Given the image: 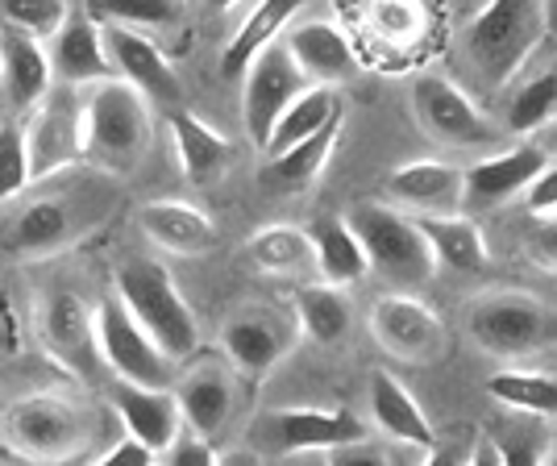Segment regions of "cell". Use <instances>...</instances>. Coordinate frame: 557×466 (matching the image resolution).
I'll use <instances>...</instances> for the list:
<instances>
[{"mask_svg":"<svg viewBox=\"0 0 557 466\" xmlns=\"http://www.w3.org/2000/svg\"><path fill=\"white\" fill-rule=\"evenodd\" d=\"M38 192L25 187L22 205L0 221V250L13 258H50L92 237L116 209H121V184L109 167L75 163L38 180Z\"/></svg>","mask_w":557,"mask_h":466,"instance_id":"6da1fadb","label":"cell"},{"mask_svg":"<svg viewBox=\"0 0 557 466\" xmlns=\"http://www.w3.org/2000/svg\"><path fill=\"white\" fill-rule=\"evenodd\" d=\"M154 116L150 100L129 79H100L84 96V142H88V163L125 171L150 150Z\"/></svg>","mask_w":557,"mask_h":466,"instance_id":"7a4b0ae2","label":"cell"},{"mask_svg":"<svg viewBox=\"0 0 557 466\" xmlns=\"http://www.w3.org/2000/svg\"><path fill=\"white\" fill-rule=\"evenodd\" d=\"M113 292L125 301V308L138 317V326L171 354V358H191L200 350V321L175 287L171 271L154 258H129L113 280Z\"/></svg>","mask_w":557,"mask_h":466,"instance_id":"3957f363","label":"cell"},{"mask_svg":"<svg viewBox=\"0 0 557 466\" xmlns=\"http://www.w3.org/2000/svg\"><path fill=\"white\" fill-rule=\"evenodd\" d=\"M545 34L541 0H487V9L466 29V54L491 88H504L533 59Z\"/></svg>","mask_w":557,"mask_h":466,"instance_id":"277c9868","label":"cell"},{"mask_svg":"<svg viewBox=\"0 0 557 466\" xmlns=\"http://www.w3.org/2000/svg\"><path fill=\"white\" fill-rule=\"evenodd\" d=\"M92 425L79 404L54 392L13 400L0 413V442L29 463H67L88 450Z\"/></svg>","mask_w":557,"mask_h":466,"instance_id":"5b68a950","label":"cell"},{"mask_svg":"<svg viewBox=\"0 0 557 466\" xmlns=\"http://www.w3.org/2000/svg\"><path fill=\"white\" fill-rule=\"evenodd\" d=\"M349 225L362 237L371 271H379L383 280L399 283V287H420L433 280L437 258L433 246L420 230V221L412 212H404L399 205H383V200H367L349 212Z\"/></svg>","mask_w":557,"mask_h":466,"instance_id":"8992f818","label":"cell"},{"mask_svg":"<svg viewBox=\"0 0 557 466\" xmlns=\"http://www.w3.org/2000/svg\"><path fill=\"white\" fill-rule=\"evenodd\" d=\"M466 329L491 358H533L557 346V312L529 292H491L470 308Z\"/></svg>","mask_w":557,"mask_h":466,"instance_id":"52a82bcc","label":"cell"},{"mask_svg":"<svg viewBox=\"0 0 557 466\" xmlns=\"http://www.w3.org/2000/svg\"><path fill=\"white\" fill-rule=\"evenodd\" d=\"M96 342H100V358L116 379H134L146 388H175L180 383V358H171L146 329L138 317L125 308L121 296L96 308Z\"/></svg>","mask_w":557,"mask_h":466,"instance_id":"ba28073f","label":"cell"},{"mask_svg":"<svg viewBox=\"0 0 557 466\" xmlns=\"http://www.w3.org/2000/svg\"><path fill=\"white\" fill-rule=\"evenodd\" d=\"M25 142H29V175H34V184L88 159L84 100L75 96L71 84H54L29 109V116H25Z\"/></svg>","mask_w":557,"mask_h":466,"instance_id":"9c48e42d","label":"cell"},{"mask_svg":"<svg viewBox=\"0 0 557 466\" xmlns=\"http://www.w3.org/2000/svg\"><path fill=\"white\" fill-rule=\"evenodd\" d=\"M242 79H246V88H242V121H246V134H250V142H255L258 150H267L278 116L287 113V105H292L304 88H312V79L296 68V59L287 54L283 42L262 50Z\"/></svg>","mask_w":557,"mask_h":466,"instance_id":"30bf717a","label":"cell"},{"mask_svg":"<svg viewBox=\"0 0 557 466\" xmlns=\"http://www.w3.org/2000/svg\"><path fill=\"white\" fill-rule=\"evenodd\" d=\"M412 105H417L420 125L429 130V138L442 146H458V150H479L499 138L495 125L470 105V96L445 79V75H417L412 84Z\"/></svg>","mask_w":557,"mask_h":466,"instance_id":"8fae6325","label":"cell"},{"mask_svg":"<svg viewBox=\"0 0 557 466\" xmlns=\"http://www.w3.org/2000/svg\"><path fill=\"white\" fill-rule=\"evenodd\" d=\"M104 47L113 54L116 75L129 79L150 105H159V109H180L184 105V84H180L175 68L166 63V54L150 34L129 29V25H104Z\"/></svg>","mask_w":557,"mask_h":466,"instance_id":"7c38bea8","label":"cell"},{"mask_svg":"<svg viewBox=\"0 0 557 466\" xmlns=\"http://www.w3.org/2000/svg\"><path fill=\"white\" fill-rule=\"evenodd\" d=\"M374 342L404 363H433L445 350L442 317L417 296H383L371 308Z\"/></svg>","mask_w":557,"mask_h":466,"instance_id":"4fadbf2b","label":"cell"},{"mask_svg":"<svg viewBox=\"0 0 557 466\" xmlns=\"http://www.w3.org/2000/svg\"><path fill=\"white\" fill-rule=\"evenodd\" d=\"M271 442L278 454H333L367 442V425L346 408H278Z\"/></svg>","mask_w":557,"mask_h":466,"instance_id":"5bb4252c","label":"cell"},{"mask_svg":"<svg viewBox=\"0 0 557 466\" xmlns=\"http://www.w3.org/2000/svg\"><path fill=\"white\" fill-rule=\"evenodd\" d=\"M387 200L412 217H442L466 205V167L442 163V159H417L399 163L387 175Z\"/></svg>","mask_w":557,"mask_h":466,"instance_id":"9a60e30c","label":"cell"},{"mask_svg":"<svg viewBox=\"0 0 557 466\" xmlns=\"http://www.w3.org/2000/svg\"><path fill=\"white\" fill-rule=\"evenodd\" d=\"M38 338L71 371H92L96 363H104L96 342V308H88L79 292H50L38 312Z\"/></svg>","mask_w":557,"mask_h":466,"instance_id":"2e32d148","label":"cell"},{"mask_svg":"<svg viewBox=\"0 0 557 466\" xmlns=\"http://www.w3.org/2000/svg\"><path fill=\"white\" fill-rule=\"evenodd\" d=\"M296 338H300V326L278 312H267V308L237 312L230 326L221 329L225 358L233 363V371L242 375H267L278 358H287Z\"/></svg>","mask_w":557,"mask_h":466,"instance_id":"e0dca14e","label":"cell"},{"mask_svg":"<svg viewBox=\"0 0 557 466\" xmlns=\"http://www.w3.org/2000/svg\"><path fill=\"white\" fill-rule=\"evenodd\" d=\"M109 400H113L121 425L150 445L159 458L166 454V445L184 433V413H180L175 388H146L134 379H113Z\"/></svg>","mask_w":557,"mask_h":466,"instance_id":"ac0fdd59","label":"cell"},{"mask_svg":"<svg viewBox=\"0 0 557 466\" xmlns=\"http://www.w3.org/2000/svg\"><path fill=\"white\" fill-rule=\"evenodd\" d=\"M0 88L13 100L17 113H29L54 88V63H50L47 38L0 25Z\"/></svg>","mask_w":557,"mask_h":466,"instance_id":"d6986e66","label":"cell"},{"mask_svg":"<svg viewBox=\"0 0 557 466\" xmlns=\"http://www.w3.org/2000/svg\"><path fill=\"white\" fill-rule=\"evenodd\" d=\"M549 163V150L533 146V142H520L504 155H491L483 163L466 167V205H479V209H495L511 196L529 192L536 175Z\"/></svg>","mask_w":557,"mask_h":466,"instance_id":"ffe728a7","label":"cell"},{"mask_svg":"<svg viewBox=\"0 0 557 466\" xmlns=\"http://www.w3.org/2000/svg\"><path fill=\"white\" fill-rule=\"evenodd\" d=\"M50 63H54V79L71 88H92L116 75L113 54L104 47V25H96L88 13L67 17L63 29L50 38Z\"/></svg>","mask_w":557,"mask_h":466,"instance_id":"44dd1931","label":"cell"},{"mask_svg":"<svg viewBox=\"0 0 557 466\" xmlns=\"http://www.w3.org/2000/svg\"><path fill=\"white\" fill-rule=\"evenodd\" d=\"M166 130L175 142V155L184 167V180L191 187H212L233 163V146L221 130H212L209 121L191 113V109H166Z\"/></svg>","mask_w":557,"mask_h":466,"instance_id":"7402d4cb","label":"cell"},{"mask_svg":"<svg viewBox=\"0 0 557 466\" xmlns=\"http://www.w3.org/2000/svg\"><path fill=\"white\" fill-rule=\"evenodd\" d=\"M367 400H371L374 425H379L395 445H420V450H429V454L437 458V429H433V420L424 417L420 400L412 396L392 371L371 375Z\"/></svg>","mask_w":557,"mask_h":466,"instance_id":"603a6c76","label":"cell"},{"mask_svg":"<svg viewBox=\"0 0 557 466\" xmlns=\"http://www.w3.org/2000/svg\"><path fill=\"white\" fill-rule=\"evenodd\" d=\"M138 225L166 255L196 258L209 255L216 246V221L205 209L187 205V200H150L138 212Z\"/></svg>","mask_w":557,"mask_h":466,"instance_id":"cb8c5ba5","label":"cell"},{"mask_svg":"<svg viewBox=\"0 0 557 466\" xmlns=\"http://www.w3.org/2000/svg\"><path fill=\"white\" fill-rule=\"evenodd\" d=\"M283 47H287V54L296 59V68H300L312 84H329V88H333V84L349 79L354 68H358L349 38L333 22L287 25Z\"/></svg>","mask_w":557,"mask_h":466,"instance_id":"d4e9b609","label":"cell"},{"mask_svg":"<svg viewBox=\"0 0 557 466\" xmlns=\"http://www.w3.org/2000/svg\"><path fill=\"white\" fill-rule=\"evenodd\" d=\"M175 400H180V413H184V425L205 433V438H216L233 417V371L230 367H216V363H205L187 375L184 383L175 388Z\"/></svg>","mask_w":557,"mask_h":466,"instance_id":"484cf974","label":"cell"},{"mask_svg":"<svg viewBox=\"0 0 557 466\" xmlns=\"http://www.w3.org/2000/svg\"><path fill=\"white\" fill-rule=\"evenodd\" d=\"M300 9H304V0H258L255 9L246 13V22L237 25V34L230 38L225 54H221L225 79H242L258 54L267 47H275L278 38L287 34V25H292V17H296Z\"/></svg>","mask_w":557,"mask_h":466,"instance_id":"4316f807","label":"cell"},{"mask_svg":"<svg viewBox=\"0 0 557 466\" xmlns=\"http://www.w3.org/2000/svg\"><path fill=\"white\" fill-rule=\"evenodd\" d=\"M312 250H317V271L325 275V283H337V287H354L371 275V258H367V246L362 237L354 233L349 217H333V212H321L312 225Z\"/></svg>","mask_w":557,"mask_h":466,"instance_id":"83f0119b","label":"cell"},{"mask_svg":"<svg viewBox=\"0 0 557 466\" xmlns=\"http://www.w3.org/2000/svg\"><path fill=\"white\" fill-rule=\"evenodd\" d=\"M429 246H433V258L437 267H449L458 275H479L491 267V250L487 237L474 221H466L458 212H442V217H417Z\"/></svg>","mask_w":557,"mask_h":466,"instance_id":"f1b7e54d","label":"cell"},{"mask_svg":"<svg viewBox=\"0 0 557 466\" xmlns=\"http://www.w3.org/2000/svg\"><path fill=\"white\" fill-rule=\"evenodd\" d=\"M246 262L262 271V275H304L317 267V250H312V233L292 225V221H275L246 242Z\"/></svg>","mask_w":557,"mask_h":466,"instance_id":"f546056e","label":"cell"},{"mask_svg":"<svg viewBox=\"0 0 557 466\" xmlns=\"http://www.w3.org/2000/svg\"><path fill=\"white\" fill-rule=\"evenodd\" d=\"M337 130H342V116H333L329 125H321L317 134L292 142L287 150H278L267 159V171H262V184L278 187V192H292V187H308L321 171H325L329 155L337 146Z\"/></svg>","mask_w":557,"mask_h":466,"instance_id":"4dcf8cb0","label":"cell"},{"mask_svg":"<svg viewBox=\"0 0 557 466\" xmlns=\"http://www.w3.org/2000/svg\"><path fill=\"white\" fill-rule=\"evenodd\" d=\"M296 326L321 346H342L354 326L346 287L337 283H308L296 292Z\"/></svg>","mask_w":557,"mask_h":466,"instance_id":"1f68e13d","label":"cell"},{"mask_svg":"<svg viewBox=\"0 0 557 466\" xmlns=\"http://www.w3.org/2000/svg\"><path fill=\"white\" fill-rule=\"evenodd\" d=\"M333 116H342V109H337V93L329 88V84H312V88H304L292 105H287V113L278 116L275 134H271V142H267V159L271 155H278V150H287L292 142L308 138V134H317L321 125H329Z\"/></svg>","mask_w":557,"mask_h":466,"instance_id":"d6a6232c","label":"cell"},{"mask_svg":"<svg viewBox=\"0 0 557 466\" xmlns=\"http://www.w3.org/2000/svg\"><path fill=\"white\" fill-rule=\"evenodd\" d=\"M487 396L504 408L533 413V417H557V375L541 371H499L487 379Z\"/></svg>","mask_w":557,"mask_h":466,"instance_id":"836d02e7","label":"cell"},{"mask_svg":"<svg viewBox=\"0 0 557 466\" xmlns=\"http://www.w3.org/2000/svg\"><path fill=\"white\" fill-rule=\"evenodd\" d=\"M511 420H495L491 425V458L495 463H541L549 454V433H545V417H533V413H516L508 408Z\"/></svg>","mask_w":557,"mask_h":466,"instance_id":"e575fe53","label":"cell"},{"mask_svg":"<svg viewBox=\"0 0 557 466\" xmlns=\"http://www.w3.org/2000/svg\"><path fill=\"white\" fill-rule=\"evenodd\" d=\"M367 22H371V29L383 42L412 47L429 29V13H424V0H371L367 4Z\"/></svg>","mask_w":557,"mask_h":466,"instance_id":"d590c367","label":"cell"},{"mask_svg":"<svg viewBox=\"0 0 557 466\" xmlns=\"http://www.w3.org/2000/svg\"><path fill=\"white\" fill-rule=\"evenodd\" d=\"M554 113H557V71H545V75L529 79L520 93L511 96L508 130L529 138V134H536V130H545Z\"/></svg>","mask_w":557,"mask_h":466,"instance_id":"8d00e7d4","label":"cell"},{"mask_svg":"<svg viewBox=\"0 0 557 466\" xmlns=\"http://www.w3.org/2000/svg\"><path fill=\"white\" fill-rule=\"evenodd\" d=\"M29 184H34V175H29L25 121L0 116V205H4V200H17Z\"/></svg>","mask_w":557,"mask_h":466,"instance_id":"74e56055","label":"cell"},{"mask_svg":"<svg viewBox=\"0 0 557 466\" xmlns=\"http://www.w3.org/2000/svg\"><path fill=\"white\" fill-rule=\"evenodd\" d=\"M84 13L96 25H129V29H159L175 17L171 0H88Z\"/></svg>","mask_w":557,"mask_h":466,"instance_id":"f35d334b","label":"cell"},{"mask_svg":"<svg viewBox=\"0 0 557 466\" xmlns=\"http://www.w3.org/2000/svg\"><path fill=\"white\" fill-rule=\"evenodd\" d=\"M67 0H0V22L38 34V38H54L63 22H67Z\"/></svg>","mask_w":557,"mask_h":466,"instance_id":"ab89813d","label":"cell"},{"mask_svg":"<svg viewBox=\"0 0 557 466\" xmlns=\"http://www.w3.org/2000/svg\"><path fill=\"white\" fill-rule=\"evenodd\" d=\"M166 463L175 466H187V463H221V454H216V445H212V438H205V433H196V429H187L175 438V442L166 445L163 454Z\"/></svg>","mask_w":557,"mask_h":466,"instance_id":"60d3db41","label":"cell"},{"mask_svg":"<svg viewBox=\"0 0 557 466\" xmlns=\"http://www.w3.org/2000/svg\"><path fill=\"white\" fill-rule=\"evenodd\" d=\"M524 205H529V212H533V217H557V163H554V159H549V163H545V171H541L533 184H529V192H524Z\"/></svg>","mask_w":557,"mask_h":466,"instance_id":"b9f144b4","label":"cell"},{"mask_svg":"<svg viewBox=\"0 0 557 466\" xmlns=\"http://www.w3.org/2000/svg\"><path fill=\"white\" fill-rule=\"evenodd\" d=\"M154 458H159V454H154L150 445L141 442V438H134V433L125 429V433H121V442L109 445V450H104V454H100L96 463L116 466V463H154Z\"/></svg>","mask_w":557,"mask_h":466,"instance_id":"7bdbcfd3","label":"cell"},{"mask_svg":"<svg viewBox=\"0 0 557 466\" xmlns=\"http://www.w3.org/2000/svg\"><path fill=\"white\" fill-rule=\"evenodd\" d=\"M529 250L536 262L557 271V217H536V230L529 233Z\"/></svg>","mask_w":557,"mask_h":466,"instance_id":"ee69618b","label":"cell"},{"mask_svg":"<svg viewBox=\"0 0 557 466\" xmlns=\"http://www.w3.org/2000/svg\"><path fill=\"white\" fill-rule=\"evenodd\" d=\"M541 4H545V29L557 34V0H541Z\"/></svg>","mask_w":557,"mask_h":466,"instance_id":"f6af8a7d","label":"cell"},{"mask_svg":"<svg viewBox=\"0 0 557 466\" xmlns=\"http://www.w3.org/2000/svg\"><path fill=\"white\" fill-rule=\"evenodd\" d=\"M545 150H549V155L557 150V113L549 116V138H545Z\"/></svg>","mask_w":557,"mask_h":466,"instance_id":"bcb514c9","label":"cell"},{"mask_svg":"<svg viewBox=\"0 0 557 466\" xmlns=\"http://www.w3.org/2000/svg\"><path fill=\"white\" fill-rule=\"evenodd\" d=\"M212 9H233V4H237V0H209Z\"/></svg>","mask_w":557,"mask_h":466,"instance_id":"7dc6e473","label":"cell"}]
</instances>
